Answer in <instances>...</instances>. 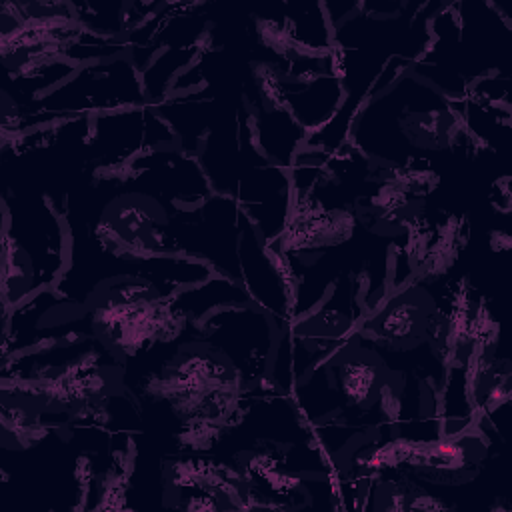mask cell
I'll use <instances>...</instances> for the list:
<instances>
[{
	"mask_svg": "<svg viewBox=\"0 0 512 512\" xmlns=\"http://www.w3.org/2000/svg\"><path fill=\"white\" fill-rule=\"evenodd\" d=\"M354 230V218L344 210H326L320 206L296 208L288 220L284 248L330 246L346 240Z\"/></svg>",
	"mask_w": 512,
	"mask_h": 512,
	"instance_id": "2",
	"label": "cell"
},
{
	"mask_svg": "<svg viewBox=\"0 0 512 512\" xmlns=\"http://www.w3.org/2000/svg\"><path fill=\"white\" fill-rule=\"evenodd\" d=\"M152 392L194 432H214L240 408L242 372L214 352L194 350L166 366Z\"/></svg>",
	"mask_w": 512,
	"mask_h": 512,
	"instance_id": "1",
	"label": "cell"
},
{
	"mask_svg": "<svg viewBox=\"0 0 512 512\" xmlns=\"http://www.w3.org/2000/svg\"><path fill=\"white\" fill-rule=\"evenodd\" d=\"M340 386L350 404H362L372 398L378 386V372L366 362H346L340 366Z\"/></svg>",
	"mask_w": 512,
	"mask_h": 512,
	"instance_id": "3",
	"label": "cell"
}]
</instances>
